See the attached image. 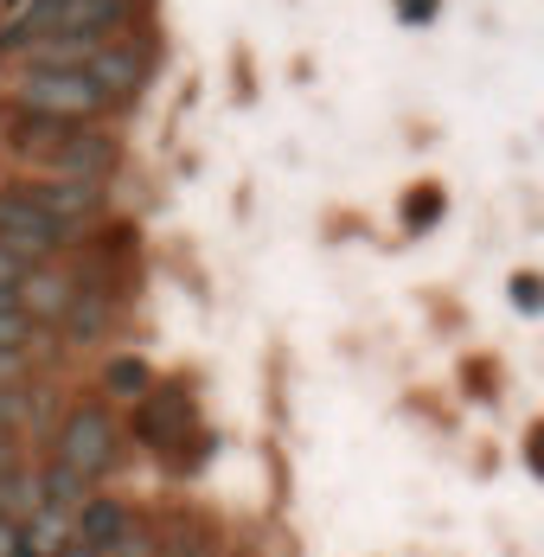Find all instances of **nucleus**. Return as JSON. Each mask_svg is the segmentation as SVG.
<instances>
[{
  "mask_svg": "<svg viewBox=\"0 0 544 557\" xmlns=\"http://www.w3.org/2000/svg\"><path fill=\"white\" fill-rule=\"evenodd\" d=\"M128 13H135V0H26V13L7 26V39H0V46H26V39H39V33L109 39Z\"/></svg>",
  "mask_w": 544,
  "mask_h": 557,
  "instance_id": "nucleus-1",
  "label": "nucleus"
},
{
  "mask_svg": "<svg viewBox=\"0 0 544 557\" xmlns=\"http://www.w3.org/2000/svg\"><path fill=\"white\" fill-rule=\"evenodd\" d=\"M13 103L52 122H97L109 115V97L84 77V71H20L13 77Z\"/></svg>",
  "mask_w": 544,
  "mask_h": 557,
  "instance_id": "nucleus-2",
  "label": "nucleus"
},
{
  "mask_svg": "<svg viewBox=\"0 0 544 557\" xmlns=\"http://www.w3.org/2000/svg\"><path fill=\"white\" fill-rule=\"evenodd\" d=\"M186 430H193V397L180 385H148L135 397V436L148 448H161L173 468H193V455H186Z\"/></svg>",
  "mask_w": 544,
  "mask_h": 557,
  "instance_id": "nucleus-3",
  "label": "nucleus"
},
{
  "mask_svg": "<svg viewBox=\"0 0 544 557\" xmlns=\"http://www.w3.org/2000/svg\"><path fill=\"white\" fill-rule=\"evenodd\" d=\"M71 237H77V231H71L64 219H52V212H39L20 186H7V193H0V244H7V250H20L26 263H39V257L64 250Z\"/></svg>",
  "mask_w": 544,
  "mask_h": 557,
  "instance_id": "nucleus-4",
  "label": "nucleus"
},
{
  "mask_svg": "<svg viewBox=\"0 0 544 557\" xmlns=\"http://www.w3.org/2000/svg\"><path fill=\"white\" fill-rule=\"evenodd\" d=\"M33 168H46V180H97L103 186L109 173H115V141H109L97 122H71Z\"/></svg>",
  "mask_w": 544,
  "mask_h": 557,
  "instance_id": "nucleus-5",
  "label": "nucleus"
},
{
  "mask_svg": "<svg viewBox=\"0 0 544 557\" xmlns=\"http://www.w3.org/2000/svg\"><path fill=\"white\" fill-rule=\"evenodd\" d=\"M58 455L52 461H64V468H77L84 481H97L109 461H115V423H109L103 404H84V410H71L64 423H58Z\"/></svg>",
  "mask_w": 544,
  "mask_h": 557,
  "instance_id": "nucleus-6",
  "label": "nucleus"
},
{
  "mask_svg": "<svg viewBox=\"0 0 544 557\" xmlns=\"http://www.w3.org/2000/svg\"><path fill=\"white\" fill-rule=\"evenodd\" d=\"M20 193H26L39 212L64 219L71 231H84V224L103 212V186H97V180H26Z\"/></svg>",
  "mask_w": 544,
  "mask_h": 557,
  "instance_id": "nucleus-7",
  "label": "nucleus"
},
{
  "mask_svg": "<svg viewBox=\"0 0 544 557\" xmlns=\"http://www.w3.org/2000/svg\"><path fill=\"white\" fill-rule=\"evenodd\" d=\"M84 77L103 90L109 103H128V97L148 84V58L135 52V46H115V39H103V46L90 52V64H84Z\"/></svg>",
  "mask_w": 544,
  "mask_h": 557,
  "instance_id": "nucleus-8",
  "label": "nucleus"
},
{
  "mask_svg": "<svg viewBox=\"0 0 544 557\" xmlns=\"http://www.w3.org/2000/svg\"><path fill=\"white\" fill-rule=\"evenodd\" d=\"M71 295H77V282L64 276V270H46V263H33L26 276L13 282V308L26 321H58L71 308Z\"/></svg>",
  "mask_w": 544,
  "mask_h": 557,
  "instance_id": "nucleus-9",
  "label": "nucleus"
},
{
  "mask_svg": "<svg viewBox=\"0 0 544 557\" xmlns=\"http://www.w3.org/2000/svg\"><path fill=\"white\" fill-rule=\"evenodd\" d=\"M122 532H128V506L122 500H84L71 512V545H84V552H97V557H103Z\"/></svg>",
  "mask_w": 544,
  "mask_h": 557,
  "instance_id": "nucleus-10",
  "label": "nucleus"
},
{
  "mask_svg": "<svg viewBox=\"0 0 544 557\" xmlns=\"http://www.w3.org/2000/svg\"><path fill=\"white\" fill-rule=\"evenodd\" d=\"M84 500H90V481H84L77 468H64V461H46V468H39V506H52V512H77Z\"/></svg>",
  "mask_w": 544,
  "mask_h": 557,
  "instance_id": "nucleus-11",
  "label": "nucleus"
},
{
  "mask_svg": "<svg viewBox=\"0 0 544 557\" xmlns=\"http://www.w3.org/2000/svg\"><path fill=\"white\" fill-rule=\"evenodd\" d=\"M58 321H64V334H71V339H97L109 327V295H84V288H77V295H71V308H64Z\"/></svg>",
  "mask_w": 544,
  "mask_h": 557,
  "instance_id": "nucleus-12",
  "label": "nucleus"
},
{
  "mask_svg": "<svg viewBox=\"0 0 544 557\" xmlns=\"http://www.w3.org/2000/svg\"><path fill=\"white\" fill-rule=\"evenodd\" d=\"M33 506H39V474L7 468V474H0V519H20V512H33Z\"/></svg>",
  "mask_w": 544,
  "mask_h": 557,
  "instance_id": "nucleus-13",
  "label": "nucleus"
},
{
  "mask_svg": "<svg viewBox=\"0 0 544 557\" xmlns=\"http://www.w3.org/2000/svg\"><path fill=\"white\" fill-rule=\"evenodd\" d=\"M103 385L115 391V397H141V391L154 385V379H148V366H141V359H109Z\"/></svg>",
  "mask_w": 544,
  "mask_h": 557,
  "instance_id": "nucleus-14",
  "label": "nucleus"
},
{
  "mask_svg": "<svg viewBox=\"0 0 544 557\" xmlns=\"http://www.w3.org/2000/svg\"><path fill=\"white\" fill-rule=\"evenodd\" d=\"M26 417H33V397L20 385H0V430H20Z\"/></svg>",
  "mask_w": 544,
  "mask_h": 557,
  "instance_id": "nucleus-15",
  "label": "nucleus"
},
{
  "mask_svg": "<svg viewBox=\"0 0 544 557\" xmlns=\"http://www.w3.org/2000/svg\"><path fill=\"white\" fill-rule=\"evenodd\" d=\"M26 334H33V321L20 308H0V346H26Z\"/></svg>",
  "mask_w": 544,
  "mask_h": 557,
  "instance_id": "nucleus-16",
  "label": "nucleus"
},
{
  "mask_svg": "<svg viewBox=\"0 0 544 557\" xmlns=\"http://www.w3.org/2000/svg\"><path fill=\"white\" fill-rule=\"evenodd\" d=\"M26 372V346H0V385H20Z\"/></svg>",
  "mask_w": 544,
  "mask_h": 557,
  "instance_id": "nucleus-17",
  "label": "nucleus"
},
{
  "mask_svg": "<svg viewBox=\"0 0 544 557\" xmlns=\"http://www.w3.org/2000/svg\"><path fill=\"white\" fill-rule=\"evenodd\" d=\"M26 270H33V263H26L20 250H7V244H0V288H13V282L26 276Z\"/></svg>",
  "mask_w": 544,
  "mask_h": 557,
  "instance_id": "nucleus-18",
  "label": "nucleus"
},
{
  "mask_svg": "<svg viewBox=\"0 0 544 557\" xmlns=\"http://www.w3.org/2000/svg\"><path fill=\"white\" fill-rule=\"evenodd\" d=\"M512 301L519 308H539V276H512Z\"/></svg>",
  "mask_w": 544,
  "mask_h": 557,
  "instance_id": "nucleus-19",
  "label": "nucleus"
},
{
  "mask_svg": "<svg viewBox=\"0 0 544 557\" xmlns=\"http://www.w3.org/2000/svg\"><path fill=\"white\" fill-rule=\"evenodd\" d=\"M435 206H442L435 193H417V199H410V224H430V219H435Z\"/></svg>",
  "mask_w": 544,
  "mask_h": 557,
  "instance_id": "nucleus-20",
  "label": "nucleus"
},
{
  "mask_svg": "<svg viewBox=\"0 0 544 557\" xmlns=\"http://www.w3.org/2000/svg\"><path fill=\"white\" fill-rule=\"evenodd\" d=\"M20 552V519H0V557Z\"/></svg>",
  "mask_w": 544,
  "mask_h": 557,
  "instance_id": "nucleus-21",
  "label": "nucleus"
},
{
  "mask_svg": "<svg viewBox=\"0 0 544 557\" xmlns=\"http://www.w3.org/2000/svg\"><path fill=\"white\" fill-rule=\"evenodd\" d=\"M7 468H20V443H13V430H0V474Z\"/></svg>",
  "mask_w": 544,
  "mask_h": 557,
  "instance_id": "nucleus-22",
  "label": "nucleus"
},
{
  "mask_svg": "<svg viewBox=\"0 0 544 557\" xmlns=\"http://www.w3.org/2000/svg\"><path fill=\"white\" fill-rule=\"evenodd\" d=\"M435 13V0H404V20H430Z\"/></svg>",
  "mask_w": 544,
  "mask_h": 557,
  "instance_id": "nucleus-23",
  "label": "nucleus"
},
{
  "mask_svg": "<svg viewBox=\"0 0 544 557\" xmlns=\"http://www.w3.org/2000/svg\"><path fill=\"white\" fill-rule=\"evenodd\" d=\"M58 557H97V552H84V545H64V552H58Z\"/></svg>",
  "mask_w": 544,
  "mask_h": 557,
  "instance_id": "nucleus-24",
  "label": "nucleus"
},
{
  "mask_svg": "<svg viewBox=\"0 0 544 557\" xmlns=\"http://www.w3.org/2000/svg\"><path fill=\"white\" fill-rule=\"evenodd\" d=\"M0 308H13V288H0Z\"/></svg>",
  "mask_w": 544,
  "mask_h": 557,
  "instance_id": "nucleus-25",
  "label": "nucleus"
}]
</instances>
